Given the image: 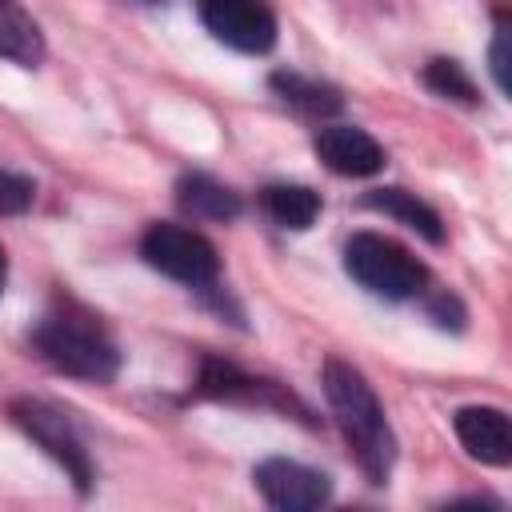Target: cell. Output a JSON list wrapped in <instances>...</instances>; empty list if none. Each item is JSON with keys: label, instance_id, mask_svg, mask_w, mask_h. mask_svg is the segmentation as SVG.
Segmentation results:
<instances>
[{"label": "cell", "instance_id": "obj_1", "mask_svg": "<svg viewBox=\"0 0 512 512\" xmlns=\"http://www.w3.org/2000/svg\"><path fill=\"white\" fill-rule=\"evenodd\" d=\"M324 396H328V408H332L360 472L372 484H384L392 472V460H396V440H392L388 416H384L376 392L368 388V380L352 364L328 360L324 364Z\"/></svg>", "mask_w": 512, "mask_h": 512}, {"label": "cell", "instance_id": "obj_2", "mask_svg": "<svg viewBox=\"0 0 512 512\" xmlns=\"http://www.w3.org/2000/svg\"><path fill=\"white\" fill-rule=\"evenodd\" d=\"M32 348L56 372L76 376V380H88V384H108L120 372V352H116L108 328L92 312H84L80 304L52 308L32 328Z\"/></svg>", "mask_w": 512, "mask_h": 512}, {"label": "cell", "instance_id": "obj_3", "mask_svg": "<svg viewBox=\"0 0 512 512\" xmlns=\"http://www.w3.org/2000/svg\"><path fill=\"white\" fill-rule=\"evenodd\" d=\"M344 268L360 288L384 300H412L428 284V268L404 244L380 232H356L344 244Z\"/></svg>", "mask_w": 512, "mask_h": 512}, {"label": "cell", "instance_id": "obj_4", "mask_svg": "<svg viewBox=\"0 0 512 512\" xmlns=\"http://www.w3.org/2000/svg\"><path fill=\"white\" fill-rule=\"evenodd\" d=\"M140 256L148 268L164 272L168 280H180L188 288H212L220 276V256L212 240L184 224H152L140 240Z\"/></svg>", "mask_w": 512, "mask_h": 512}, {"label": "cell", "instance_id": "obj_5", "mask_svg": "<svg viewBox=\"0 0 512 512\" xmlns=\"http://www.w3.org/2000/svg\"><path fill=\"white\" fill-rule=\"evenodd\" d=\"M12 420L68 472V480L76 484V492H88L96 472H92V460H88V448L80 444L76 428L68 424V416L44 400H12Z\"/></svg>", "mask_w": 512, "mask_h": 512}, {"label": "cell", "instance_id": "obj_6", "mask_svg": "<svg viewBox=\"0 0 512 512\" xmlns=\"http://www.w3.org/2000/svg\"><path fill=\"white\" fill-rule=\"evenodd\" d=\"M200 20L220 44L248 56L276 44V16L264 0H200Z\"/></svg>", "mask_w": 512, "mask_h": 512}, {"label": "cell", "instance_id": "obj_7", "mask_svg": "<svg viewBox=\"0 0 512 512\" xmlns=\"http://www.w3.org/2000/svg\"><path fill=\"white\" fill-rule=\"evenodd\" d=\"M252 480H256L260 496L280 512H312V508L328 504V496H332V480L324 472L296 464V460H284V456L256 464Z\"/></svg>", "mask_w": 512, "mask_h": 512}, {"label": "cell", "instance_id": "obj_8", "mask_svg": "<svg viewBox=\"0 0 512 512\" xmlns=\"http://www.w3.org/2000/svg\"><path fill=\"white\" fill-rule=\"evenodd\" d=\"M320 164L336 176H376L384 168V148L356 124H328L312 140Z\"/></svg>", "mask_w": 512, "mask_h": 512}, {"label": "cell", "instance_id": "obj_9", "mask_svg": "<svg viewBox=\"0 0 512 512\" xmlns=\"http://www.w3.org/2000/svg\"><path fill=\"white\" fill-rule=\"evenodd\" d=\"M456 424V436L464 444V452L480 464H492V468H504L512 464V424L500 408L492 404H468L452 416Z\"/></svg>", "mask_w": 512, "mask_h": 512}, {"label": "cell", "instance_id": "obj_10", "mask_svg": "<svg viewBox=\"0 0 512 512\" xmlns=\"http://www.w3.org/2000/svg\"><path fill=\"white\" fill-rule=\"evenodd\" d=\"M196 392L200 396H212V400H240V404H276V408H292L296 404L272 380H256V376H248L236 364L216 360V356H204Z\"/></svg>", "mask_w": 512, "mask_h": 512}, {"label": "cell", "instance_id": "obj_11", "mask_svg": "<svg viewBox=\"0 0 512 512\" xmlns=\"http://www.w3.org/2000/svg\"><path fill=\"white\" fill-rule=\"evenodd\" d=\"M176 204L192 220H236L240 216V196L204 172H192L176 184Z\"/></svg>", "mask_w": 512, "mask_h": 512}, {"label": "cell", "instance_id": "obj_12", "mask_svg": "<svg viewBox=\"0 0 512 512\" xmlns=\"http://www.w3.org/2000/svg\"><path fill=\"white\" fill-rule=\"evenodd\" d=\"M364 204L376 208V212H384V216H392V220H400L404 228L420 232L428 244H440V240H444V220H440L436 208L424 204L416 192H404V188H376V192L364 196Z\"/></svg>", "mask_w": 512, "mask_h": 512}, {"label": "cell", "instance_id": "obj_13", "mask_svg": "<svg viewBox=\"0 0 512 512\" xmlns=\"http://www.w3.org/2000/svg\"><path fill=\"white\" fill-rule=\"evenodd\" d=\"M0 56L36 68L44 60V36L20 0H0Z\"/></svg>", "mask_w": 512, "mask_h": 512}, {"label": "cell", "instance_id": "obj_14", "mask_svg": "<svg viewBox=\"0 0 512 512\" xmlns=\"http://www.w3.org/2000/svg\"><path fill=\"white\" fill-rule=\"evenodd\" d=\"M260 204L280 228H292V232L312 228V220L320 216V196L304 184H268L260 192Z\"/></svg>", "mask_w": 512, "mask_h": 512}, {"label": "cell", "instance_id": "obj_15", "mask_svg": "<svg viewBox=\"0 0 512 512\" xmlns=\"http://www.w3.org/2000/svg\"><path fill=\"white\" fill-rule=\"evenodd\" d=\"M272 88H276L288 104H296L300 112H308V116H332V112H340V104H344L332 84L308 80V76H300V72H272Z\"/></svg>", "mask_w": 512, "mask_h": 512}, {"label": "cell", "instance_id": "obj_16", "mask_svg": "<svg viewBox=\"0 0 512 512\" xmlns=\"http://www.w3.org/2000/svg\"><path fill=\"white\" fill-rule=\"evenodd\" d=\"M424 84L436 92V96H444V100H460V104H476V84H472V76L456 64V60H428V68H424Z\"/></svg>", "mask_w": 512, "mask_h": 512}, {"label": "cell", "instance_id": "obj_17", "mask_svg": "<svg viewBox=\"0 0 512 512\" xmlns=\"http://www.w3.org/2000/svg\"><path fill=\"white\" fill-rule=\"evenodd\" d=\"M36 196V184L16 172H0V216H20Z\"/></svg>", "mask_w": 512, "mask_h": 512}, {"label": "cell", "instance_id": "obj_18", "mask_svg": "<svg viewBox=\"0 0 512 512\" xmlns=\"http://www.w3.org/2000/svg\"><path fill=\"white\" fill-rule=\"evenodd\" d=\"M504 48H508V32L500 28L496 32V44H492V76H496V88L500 92H508V52Z\"/></svg>", "mask_w": 512, "mask_h": 512}, {"label": "cell", "instance_id": "obj_19", "mask_svg": "<svg viewBox=\"0 0 512 512\" xmlns=\"http://www.w3.org/2000/svg\"><path fill=\"white\" fill-rule=\"evenodd\" d=\"M432 316H436L440 328H460L464 324V312H460V304L452 296H436L432 300Z\"/></svg>", "mask_w": 512, "mask_h": 512}, {"label": "cell", "instance_id": "obj_20", "mask_svg": "<svg viewBox=\"0 0 512 512\" xmlns=\"http://www.w3.org/2000/svg\"><path fill=\"white\" fill-rule=\"evenodd\" d=\"M4 280H8V260H4V248H0V292H4Z\"/></svg>", "mask_w": 512, "mask_h": 512}, {"label": "cell", "instance_id": "obj_21", "mask_svg": "<svg viewBox=\"0 0 512 512\" xmlns=\"http://www.w3.org/2000/svg\"><path fill=\"white\" fill-rule=\"evenodd\" d=\"M140 4H156V0H140Z\"/></svg>", "mask_w": 512, "mask_h": 512}]
</instances>
